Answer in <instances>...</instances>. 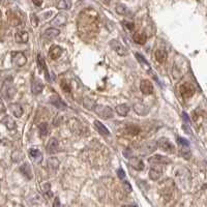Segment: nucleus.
I'll use <instances>...</instances> for the list:
<instances>
[{"label":"nucleus","mask_w":207,"mask_h":207,"mask_svg":"<svg viewBox=\"0 0 207 207\" xmlns=\"http://www.w3.org/2000/svg\"><path fill=\"white\" fill-rule=\"evenodd\" d=\"M1 93L3 98L7 101H11V98L15 97V93H16V89H15L13 82H11V79L8 80L7 79V81L3 83L2 85V89H1Z\"/></svg>","instance_id":"obj_1"},{"label":"nucleus","mask_w":207,"mask_h":207,"mask_svg":"<svg viewBox=\"0 0 207 207\" xmlns=\"http://www.w3.org/2000/svg\"><path fill=\"white\" fill-rule=\"evenodd\" d=\"M94 112L98 116L105 119H110L113 117V110L108 106H103V105H97L94 109Z\"/></svg>","instance_id":"obj_2"},{"label":"nucleus","mask_w":207,"mask_h":207,"mask_svg":"<svg viewBox=\"0 0 207 207\" xmlns=\"http://www.w3.org/2000/svg\"><path fill=\"white\" fill-rule=\"evenodd\" d=\"M11 61H13L14 65H16L18 67H22L26 64L27 62V58L25 56V54L23 52H13L11 53Z\"/></svg>","instance_id":"obj_3"},{"label":"nucleus","mask_w":207,"mask_h":207,"mask_svg":"<svg viewBox=\"0 0 207 207\" xmlns=\"http://www.w3.org/2000/svg\"><path fill=\"white\" fill-rule=\"evenodd\" d=\"M195 91H196V89H195L194 86L190 84V83H183V84L180 85V87H179L180 95L183 98H185V100L193 97L195 94Z\"/></svg>","instance_id":"obj_4"},{"label":"nucleus","mask_w":207,"mask_h":207,"mask_svg":"<svg viewBox=\"0 0 207 207\" xmlns=\"http://www.w3.org/2000/svg\"><path fill=\"white\" fill-rule=\"evenodd\" d=\"M157 146H159L160 149L164 151H167L169 153H173L175 151V147L174 145L171 143V141L167 138H160L157 141Z\"/></svg>","instance_id":"obj_5"},{"label":"nucleus","mask_w":207,"mask_h":207,"mask_svg":"<svg viewBox=\"0 0 207 207\" xmlns=\"http://www.w3.org/2000/svg\"><path fill=\"white\" fill-rule=\"evenodd\" d=\"M148 163L151 164V165L154 166H159V165H168V164L171 163V160L167 156L160 155V154H156V155H153L148 159Z\"/></svg>","instance_id":"obj_6"},{"label":"nucleus","mask_w":207,"mask_h":207,"mask_svg":"<svg viewBox=\"0 0 207 207\" xmlns=\"http://www.w3.org/2000/svg\"><path fill=\"white\" fill-rule=\"evenodd\" d=\"M110 47L112 48L117 54L120 55V56H124V55H128V49H126L121 43L116 41V39H112V41L110 42Z\"/></svg>","instance_id":"obj_7"},{"label":"nucleus","mask_w":207,"mask_h":207,"mask_svg":"<svg viewBox=\"0 0 207 207\" xmlns=\"http://www.w3.org/2000/svg\"><path fill=\"white\" fill-rule=\"evenodd\" d=\"M157 147V142H147V143L143 144L140 147V151L139 153L142 154V155H147V154L152 153L153 151H155Z\"/></svg>","instance_id":"obj_8"},{"label":"nucleus","mask_w":207,"mask_h":207,"mask_svg":"<svg viewBox=\"0 0 207 207\" xmlns=\"http://www.w3.org/2000/svg\"><path fill=\"white\" fill-rule=\"evenodd\" d=\"M28 155L32 162H34L35 164H41L43 162V159H44L42 151L38 148H30L28 151Z\"/></svg>","instance_id":"obj_9"},{"label":"nucleus","mask_w":207,"mask_h":207,"mask_svg":"<svg viewBox=\"0 0 207 207\" xmlns=\"http://www.w3.org/2000/svg\"><path fill=\"white\" fill-rule=\"evenodd\" d=\"M140 90L143 94L149 95L153 93V84L151 83L149 80H142L140 82Z\"/></svg>","instance_id":"obj_10"},{"label":"nucleus","mask_w":207,"mask_h":207,"mask_svg":"<svg viewBox=\"0 0 207 207\" xmlns=\"http://www.w3.org/2000/svg\"><path fill=\"white\" fill-rule=\"evenodd\" d=\"M66 22H67V15L64 13H60L51 21V25L60 27V26L65 25Z\"/></svg>","instance_id":"obj_11"},{"label":"nucleus","mask_w":207,"mask_h":207,"mask_svg":"<svg viewBox=\"0 0 207 207\" xmlns=\"http://www.w3.org/2000/svg\"><path fill=\"white\" fill-rule=\"evenodd\" d=\"M15 39H16V42L19 43V44H26L29 39L28 32L23 29L17 30V32L15 33Z\"/></svg>","instance_id":"obj_12"},{"label":"nucleus","mask_w":207,"mask_h":207,"mask_svg":"<svg viewBox=\"0 0 207 207\" xmlns=\"http://www.w3.org/2000/svg\"><path fill=\"white\" fill-rule=\"evenodd\" d=\"M58 148H59V142H58V140L55 138H51L50 140L48 141V144L47 146H46V150H47L48 153L53 154L57 152Z\"/></svg>","instance_id":"obj_13"},{"label":"nucleus","mask_w":207,"mask_h":207,"mask_svg":"<svg viewBox=\"0 0 207 207\" xmlns=\"http://www.w3.org/2000/svg\"><path fill=\"white\" fill-rule=\"evenodd\" d=\"M60 34L59 29L57 28H48L45 30V32L43 33V38L48 39V41H51V39L56 38L58 35Z\"/></svg>","instance_id":"obj_14"},{"label":"nucleus","mask_w":207,"mask_h":207,"mask_svg":"<svg viewBox=\"0 0 207 207\" xmlns=\"http://www.w3.org/2000/svg\"><path fill=\"white\" fill-rule=\"evenodd\" d=\"M49 101H50V103L53 105V106L56 107L58 110L66 109V105L64 104V101L61 100L59 97H57V95H53V97H51L50 100H49Z\"/></svg>","instance_id":"obj_15"},{"label":"nucleus","mask_w":207,"mask_h":207,"mask_svg":"<svg viewBox=\"0 0 207 207\" xmlns=\"http://www.w3.org/2000/svg\"><path fill=\"white\" fill-rule=\"evenodd\" d=\"M163 175V170L160 168L159 166H153L152 168L149 170V178L151 180H157L160 178V176Z\"/></svg>","instance_id":"obj_16"},{"label":"nucleus","mask_w":207,"mask_h":207,"mask_svg":"<svg viewBox=\"0 0 207 207\" xmlns=\"http://www.w3.org/2000/svg\"><path fill=\"white\" fill-rule=\"evenodd\" d=\"M154 57H155V60L159 63H164L168 59V53H167L166 50L157 49V50H155V52H154Z\"/></svg>","instance_id":"obj_17"},{"label":"nucleus","mask_w":207,"mask_h":207,"mask_svg":"<svg viewBox=\"0 0 207 207\" xmlns=\"http://www.w3.org/2000/svg\"><path fill=\"white\" fill-rule=\"evenodd\" d=\"M129 165L135 170H137V171H142V170H144L145 168L143 160L138 159V157H132V159H129Z\"/></svg>","instance_id":"obj_18"},{"label":"nucleus","mask_w":207,"mask_h":207,"mask_svg":"<svg viewBox=\"0 0 207 207\" xmlns=\"http://www.w3.org/2000/svg\"><path fill=\"white\" fill-rule=\"evenodd\" d=\"M44 90V84H43V82L41 81V80H38L35 79L34 81L32 82L31 84V91L33 94L38 95L41 92Z\"/></svg>","instance_id":"obj_19"},{"label":"nucleus","mask_w":207,"mask_h":207,"mask_svg":"<svg viewBox=\"0 0 207 207\" xmlns=\"http://www.w3.org/2000/svg\"><path fill=\"white\" fill-rule=\"evenodd\" d=\"M61 54H62V49L58 46H53L49 51V57L52 60H57L61 56Z\"/></svg>","instance_id":"obj_20"},{"label":"nucleus","mask_w":207,"mask_h":207,"mask_svg":"<svg viewBox=\"0 0 207 207\" xmlns=\"http://www.w3.org/2000/svg\"><path fill=\"white\" fill-rule=\"evenodd\" d=\"M10 109L11 110V112L15 115V117H17V118H20V117H22L23 113H24V109L23 107L21 106L20 104H11L10 106Z\"/></svg>","instance_id":"obj_21"},{"label":"nucleus","mask_w":207,"mask_h":207,"mask_svg":"<svg viewBox=\"0 0 207 207\" xmlns=\"http://www.w3.org/2000/svg\"><path fill=\"white\" fill-rule=\"evenodd\" d=\"M134 111L138 114V115L145 116V115H147L148 112H149V109H148L146 106H144L143 104L137 103L134 105Z\"/></svg>","instance_id":"obj_22"},{"label":"nucleus","mask_w":207,"mask_h":207,"mask_svg":"<svg viewBox=\"0 0 207 207\" xmlns=\"http://www.w3.org/2000/svg\"><path fill=\"white\" fill-rule=\"evenodd\" d=\"M133 41L138 45H144L147 41V35L144 32H136L133 35Z\"/></svg>","instance_id":"obj_23"},{"label":"nucleus","mask_w":207,"mask_h":207,"mask_svg":"<svg viewBox=\"0 0 207 207\" xmlns=\"http://www.w3.org/2000/svg\"><path fill=\"white\" fill-rule=\"evenodd\" d=\"M94 126L101 135H103V136H109L110 135L109 129H108L101 121H98V120H95L94 121Z\"/></svg>","instance_id":"obj_24"},{"label":"nucleus","mask_w":207,"mask_h":207,"mask_svg":"<svg viewBox=\"0 0 207 207\" xmlns=\"http://www.w3.org/2000/svg\"><path fill=\"white\" fill-rule=\"evenodd\" d=\"M1 122L7 126V129H15L16 128V122H15V120L11 118V116L3 117V119L1 120Z\"/></svg>","instance_id":"obj_25"},{"label":"nucleus","mask_w":207,"mask_h":207,"mask_svg":"<svg viewBox=\"0 0 207 207\" xmlns=\"http://www.w3.org/2000/svg\"><path fill=\"white\" fill-rule=\"evenodd\" d=\"M116 113L120 116H126L129 112V107L125 104H121L116 106Z\"/></svg>","instance_id":"obj_26"},{"label":"nucleus","mask_w":207,"mask_h":207,"mask_svg":"<svg viewBox=\"0 0 207 207\" xmlns=\"http://www.w3.org/2000/svg\"><path fill=\"white\" fill-rule=\"evenodd\" d=\"M20 171H21V173H22L24 176H26V177L28 179L31 178V176H32V174H31V168H30V166L28 165V164H24V165L21 166L20 167Z\"/></svg>","instance_id":"obj_27"},{"label":"nucleus","mask_w":207,"mask_h":207,"mask_svg":"<svg viewBox=\"0 0 207 207\" xmlns=\"http://www.w3.org/2000/svg\"><path fill=\"white\" fill-rule=\"evenodd\" d=\"M125 133L129 136H137L140 133V128L137 125H128L125 128Z\"/></svg>","instance_id":"obj_28"},{"label":"nucleus","mask_w":207,"mask_h":207,"mask_svg":"<svg viewBox=\"0 0 207 207\" xmlns=\"http://www.w3.org/2000/svg\"><path fill=\"white\" fill-rule=\"evenodd\" d=\"M59 160H58L57 157H50V159L48 160V166L49 168L52 169L53 171H55V170L58 169V167H59Z\"/></svg>","instance_id":"obj_29"},{"label":"nucleus","mask_w":207,"mask_h":207,"mask_svg":"<svg viewBox=\"0 0 207 207\" xmlns=\"http://www.w3.org/2000/svg\"><path fill=\"white\" fill-rule=\"evenodd\" d=\"M57 7L59 10H70L72 7V1L70 0H59Z\"/></svg>","instance_id":"obj_30"},{"label":"nucleus","mask_w":207,"mask_h":207,"mask_svg":"<svg viewBox=\"0 0 207 207\" xmlns=\"http://www.w3.org/2000/svg\"><path fill=\"white\" fill-rule=\"evenodd\" d=\"M83 105H84V107L87 108L88 110H93V111L95 109V107H97V104H95L92 100H90L89 97L83 98Z\"/></svg>","instance_id":"obj_31"},{"label":"nucleus","mask_w":207,"mask_h":207,"mask_svg":"<svg viewBox=\"0 0 207 207\" xmlns=\"http://www.w3.org/2000/svg\"><path fill=\"white\" fill-rule=\"evenodd\" d=\"M10 20H11V25H14V26H19L20 24L22 23L21 18L18 16L16 13H11L10 14Z\"/></svg>","instance_id":"obj_32"},{"label":"nucleus","mask_w":207,"mask_h":207,"mask_svg":"<svg viewBox=\"0 0 207 207\" xmlns=\"http://www.w3.org/2000/svg\"><path fill=\"white\" fill-rule=\"evenodd\" d=\"M38 63L39 67H41V70H44L45 72H46V75H47V78H48V80H49V77H48L49 75H48L47 66H46V62H45L44 58L42 57V55H41V54H38Z\"/></svg>","instance_id":"obj_33"},{"label":"nucleus","mask_w":207,"mask_h":207,"mask_svg":"<svg viewBox=\"0 0 207 207\" xmlns=\"http://www.w3.org/2000/svg\"><path fill=\"white\" fill-rule=\"evenodd\" d=\"M60 86H61V89H62L64 92H66V93H70V92H72V86H70V83L65 81V80L61 81Z\"/></svg>","instance_id":"obj_34"},{"label":"nucleus","mask_w":207,"mask_h":207,"mask_svg":"<svg viewBox=\"0 0 207 207\" xmlns=\"http://www.w3.org/2000/svg\"><path fill=\"white\" fill-rule=\"evenodd\" d=\"M38 129H39V134L42 136H47L48 135V132H49V128H48V124L47 123H41L38 126Z\"/></svg>","instance_id":"obj_35"},{"label":"nucleus","mask_w":207,"mask_h":207,"mask_svg":"<svg viewBox=\"0 0 207 207\" xmlns=\"http://www.w3.org/2000/svg\"><path fill=\"white\" fill-rule=\"evenodd\" d=\"M135 56H136V58H137V60L139 61V62L142 63V64H144V65H146L147 67H149V69H150L149 63H148L147 61H146V59H145V58H144L143 55H141L140 53H136V54H135Z\"/></svg>","instance_id":"obj_36"},{"label":"nucleus","mask_w":207,"mask_h":207,"mask_svg":"<svg viewBox=\"0 0 207 207\" xmlns=\"http://www.w3.org/2000/svg\"><path fill=\"white\" fill-rule=\"evenodd\" d=\"M116 11L119 15H125L126 11H128V8H126L125 5H123V4H117L116 5Z\"/></svg>","instance_id":"obj_37"},{"label":"nucleus","mask_w":207,"mask_h":207,"mask_svg":"<svg viewBox=\"0 0 207 207\" xmlns=\"http://www.w3.org/2000/svg\"><path fill=\"white\" fill-rule=\"evenodd\" d=\"M177 143L182 147H188V145H190V143H188V141L187 139L180 138V137H177Z\"/></svg>","instance_id":"obj_38"},{"label":"nucleus","mask_w":207,"mask_h":207,"mask_svg":"<svg viewBox=\"0 0 207 207\" xmlns=\"http://www.w3.org/2000/svg\"><path fill=\"white\" fill-rule=\"evenodd\" d=\"M117 175H118V177L121 179V180H123V179L125 178V172H124V170L118 169V170H117Z\"/></svg>","instance_id":"obj_39"},{"label":"nucleus","mask_w":207,"mask_h":207,"mask_svg":"<svg viewBox=\"0 0 207 207\" xmlns=\"http://www.w3.org/2000/svg\"><path fill=\"white\" fill-rule=\"evenodd\" d=\"M181 155L184 157L185 160H188L191 157V151L190 150H184V149H182V151H181Z\"/></svg>","instance_id":"obj_40"},{"label":"nucleus","mask_w":207,"mask_h":207,"mask_svg":"<svg viewBox=\"0 0 207 207\" xmlns=\"http://www.w3.org/2000/svg\"><path fill=\"white\" fill-rule=\"evenodd\" d=\"M53 207H62L61 206V203H60V200L59 198L56 197L54 199V202H53Z\"/></svg>","instance_id":"obj_41"},{"label":"nucleus","mask_w":207,"mask_h":207,"mask_svg":"<svg viewBox=\"0 0 207 207\" xmlns=\"http://www.w3.org/2000/svg\"><path fill=\"white\" fill-rule=\"evenodd\" d=\"M31 23L33 26H38V18H36L35 15H31Z\"/></svg>","instance_id":"obj_42"},{"label":"nucleus","mask_w":207,"mask_h":207,"mask_svg":"<svg viewBox=\"0 0 207 207\" xmlns=\"http://www.w3.org/2000/svg\"><path fill=\"white\" fill-rule=\"evenodd\" d=\"M123 185H124V188L126 190V191H128V193H131V191H132V187H131V184H129L128 181H125V182H124V184H123Z\"/></svg>","instance_id":"obj_43"},{"label":"nucleus","mask_w":207,"mask_h":207,"mask_svg":"<svg viewBox=\"0 0 207 207\" xmlns=\"http://www.w3.org/2000/svg\"><path fill=\"white\" fill-rule=\"evenodd\" d=\"M33 4H35L36 7H41V5L44 3V0H32Z\"/></svg>","instance_id":"obj_44"},{"label":"nucleus","mask_w":207,"mask_h":207,"mask_svg":"<svg viewBox=\"0 0 207 207\" xmlns=\"http://www.w3.org/2000/svg\"><path fill=\"white\" fill-rule=\"evenodd\" d=\"M182 116H183V119H184V121H187V122H188L190 121V117L187 116V113H182Z\"/></svg>","instance_id":"obj_45"},{"label":"nucleus","mask_w":207,"mask_h":207,"mask_svg":"<svg viewBox=\"0 0 207 207\" xmlns=\"http://www.w3.org/2000/svg\"><path fill=\"white\" fill-rule=\"evenodd\" d=\"M126 26H128V29H134V23H128V22H125L124 23Z\"/></svg>","instance_id":"obj_46"},{"label":"nucleus","mask_w":207,"mask_h":207,"mask_svg":"<svg viewBox=\"0 0 207 207\" xmlns=\"http://www.w3.org/2000/svg\"><path fill=\"white\" fill-rule=\"evenodd\" d=\"M122 207H138L137 205H124V206H122Z\"/></svg>","instance_id":"obj_47"},{"label":"nucleus","mask_w":207,"mask_h":207,"mask_svg":"<svg viewBox=\"0 0 207 207\" xmlns=\"http://www.w3.org/2000/svg\"><path fill=\"white\" fill-rule=\"evenodd\" d=\"M206 187H207V185H204V187H203V188H206Z\"/></svg>","instance_id":"obj_48"}]
</instances>
